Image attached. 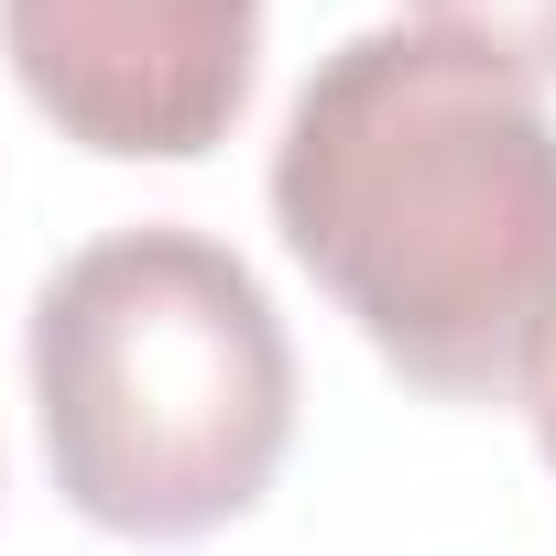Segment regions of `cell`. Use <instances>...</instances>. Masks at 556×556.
I'll return each instance as SVG.
<instances>
[{
	"mask_svg": "<svg viewBox=\"0 0 556 556\" xmlns=\"http://www.w3.org/2000/svg\"><path fill=\"white\" fill-rule=\"evenodd\" d=\"M273 229L415 393L502 404L556 361V121L458 34L382 23L317 55L273 142Z\"/></svg>",
	"mask_w": 556,
	"mask_h": 556,
	"instance_id": "6da1fadb",
	"label": "cell"
},
{
	"mask_svg": "<svg viewBox=\"0 0 556 556\" xmlns=\"http://www.w3.org/2000/svg\"><path fill=\"white\" fill-rule=\"evenodd\" d=\"M23 361L45 469L99 534H218L295 447V339L262 273L175 218L110 229L55 262Z\"/></svg>",
	"mask_w": 556,
	"mask_h": 556,
	"instance_id": "7a4b0ae2",
	"label": "cell"
},
{
	"mask_svg": "<svg viewBox=\"0 0 556 556\" xmlns=\"http://www.w3.org/2000/svg\"><path fill=\"white\" fill-rule=\"evenodd\" d=\"M23 99L110 164H197L262 77V0H0Z\"/></svg>",
	"mask_w": 556,
	"mask_h": 556,
	"instance_id": "3957f363",
	"label": "cell"
},
{
	"mask_svg": "<svg viewBox=\"0 0 556 556\" xmlns=\"http://www.w3.org/2000/svg\"><path fill=\"white\" fill-rule=\"evenodd\" d=\"M415 23L502 55L513 77H556V0H415Z\"/></svg>",
	"mask_w": 556,
	"mask_h": 556,
	"instance_id": "277c9868",
	"label": "cell"
},
{
	"mask_svg": "<svg viewBox=\"0 0 556 556\" xmlns=\"http://www.w3.org/2000/svg\"><path fill=\"white\" fill-rule=\"evenodd\" d=\"M523 415H534V447H545V469H556V361L534 371V393H523Z\"/></svg>",
	"mask_w": 556,
	"mask_h": 556,
	"instance_id": "5b68a950",
	"label": "cell"
}]
</instances>
